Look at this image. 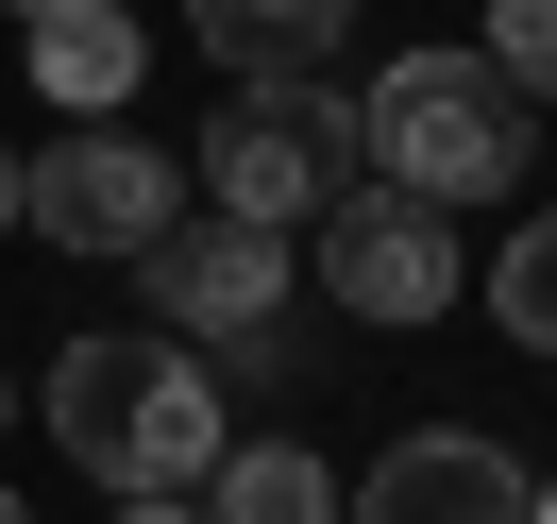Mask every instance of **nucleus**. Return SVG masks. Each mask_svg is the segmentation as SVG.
I'll list each match as a JSON object with an SVG mask.
<instances>
[{"mask_svg":"<svg viewBox=\"0 0 557 524\" xmlns=\"http://www.w3.org/2000/svg\"><path fill=\"white\" fill-rule=\"evenodd\" d=\"M0 237H17V136H0Z\"/></svg>","mask_w":557,"mask_h":524,"instance_id":"4468645a","label":"nucleus"},{"mask_svg":"<svg viewBox=\"0 0 557 524\" xmlns=\"http://www.w3.org/2000/svg\"><path fill=\"white\" fill-rule=\"evenodd\" d=\"M186 35L220 51V85H287L355 35V0H186Z\"/></svg>","mask_w":557,"mask_h":524,"instance_id":"1a4fd4ad","label":"nucleus"},{"mask_svg":"<svg viewBox=\"0 0 557 524\" xmlns=\"http://www.w3.org/2000/svg\"><path fill=\"white\" fill-rule=\"evenodd\" d=\"M355 136H372V186H406V204H507L523 170V102L490 51H388L372 102H355Z\"/></svg>","mask_w":557,"mask_h":524,"instance_id":"f03ea898","label":"nucleus"},{"mask_svg":"<svg viewBox=\"0 0 557 524\" xmlns=\"http://www.w3.org/2000/svg\"><path fill=\"white\" fill-rule=\"evenodd\" d=\"M203 524H338V474H321L305 440H220Z\"/></svg>","mask_w":557,"mask_h":524,"instance_id":"9d476101","label":"nucleus"},{"mask_svg":"<svg viewBox=\"0 0 557 524\" xmlns=\"http://www.w3.org/2000/svg\"><path fill=\"white\" fill-rule=\"evenodd\" d=\"M136 271H152V321H170V339H253V321L287 305V237L271 220H220V204L170 220Z\"/></svg>","mask_w":557,"mask_h":524,"instance_id":"0eeeda50","label":"nucleus"},{"mask_svg":"<svg viewBox=\"0 0 557 524\" xmlns=\"http://www.w3.org/2000/svg\"><path fill=\"white\" fill-rule=\"evenodd\" d=\"M523 524H557V474H541V508H523Z\"/></svg>","mask_w":557,"mask_h":524,"instance_id":"2eb2a0df","label":"nucleus"},{"mask_svg":"<svg viewBox=\"0 0 557 524\" xmlns=\"http://www.w3.org/2000/svg\"><path fill=\"white\" fill-rule=\"evenodd\" d=\"M490 69H507V102H557V0H490Z\"/></svg>","mask_w":557,"mask_h":524,"instance_id":"f8f14e48","label":"nucleus"},{"mask_svg":"<svg viewBox=\"0 0 557 524\" xmlns=\"http://www.w3.org/2000/svg\"><path fill=\"white\" fill-rule=\"evenodd\" d=\"M17 220H35L51 254H85V271H102V254L136 271V254L186 220V170L152 136H119V119H69L51 153H17Z\"/></svg>","mask_w":557,"mask_h":524,"instance_id":"20e7f679","label":"nucleus"},{"mask_svg":"<svg viewBox=\"0 0 557 524\" xmlns=\"http://www.w3.org/2000/svg\"><path fill=\"white\" fill-rule=\"evenodd\" d=\"M35 423L69 440V474H102V490H203L220 474V373L170 321H85V339L51 355Z\"/></svg>","mask_w":557,"mask_h":524,"instance_id":"f257e3e1","label":"nucleus"},{"mask_svg":"<svg viewBox=\"0 0 557 524\" xmlns=\"http://www.w3.org/2000/svg\"><path fill=\"white\" fill-rule=\"evenodd\" d=\"M473 288H490V321H507L523 355H557V204H541V220H507V254H490Z\"/></svg>","mask_w":557,"mask_h":524,"instance_id":"9b49d317","label":"nucleus"},{"mask_svg":"<svg viewBox=\"0 0 557 524\" xmlns=\"http://www.w3.org/2000/svg\"><path fill=\"white\" fill-rule=\"evenodd\" d=\"M523 508H541V474H523L507 440H473V423H406V440L338 490V524H523Z\"/></svg>","mask_w":557,"mask_h":524,"instance_id":"423d86ee","label":"nucleus"},{"mask_svg":"<svg viewBox=\"0 0 557 524\" xmlns=\"http://www.w3.org/2000/svg\"><path fill=\"white\" fill-rule=\"evenodd\" d=\"M17 51H35V102H51V119H119L136 69H152L119 0H17Z\"/></svg>","mask_w":557,"mask_h":524,"instance_id":"6e6552de","label":"nucleus"},{"mask_svg":"<svg viewBox=\"0 0 557 524\" xmlns=\"http://www.w3.org/2000/svg\"><path fill=\"white\" fill-rule=\"evenodd\" d=\"M119 524H203V490H119Z\"/></svg>","mask_w":557,"mask_h":524,"instance_id":"ddd939ff","label":"nucleus"},{"mask_svg":"<svg viewBox=\"0 0 557 524\" xmlns=\"http://www.w3.org/2000/svg\"><path fill=\"white\" fill-rule=\"evenodd\" d=\"M0 423H17V389H0Z\"/></svg>","mask_w":557,"mask_h":524,"instance_id":"f3484780","label":"nucleus"},{"mask_svg":"<svg viewBox=\"0 0 557 524\" xmlns=\"http://www.w3.org/2000/svg\"><path fill=\"white\" fill-rule=\"evenodd\" d=\"M338 186H372V136H355V102L321 69H287V85H237L220 102V136H203V204L220 220H321Z\"/></svg>","mask_w":557,"mask_h":524,"instance_id":"7ed1b4c3","label":"nucleus"},{"mask_svg":"<svg viewBox=\"0 0 557 524\" xmlns=\"http://www.w3.org/2000/svg\"><path fill=\"white\" fill-rule=\"evenodd\" d=\"M0 524H35V508H17V490H0Z\"/></svg>","mask_w":557,"mask_h":524,"instance_id":"dca6fc26","label":"nucleus"},{"mask_svg":"<svg viewBox=\"0 0 557 524\" xmlns=\"http://www.w3.org/2000/svg\"><path fill=\"white\" fill-rule=\"evenodd\" d=\"M321 305L406 339V321H456V305H473V254H456V220L406 204V186H338V204H321Z\"/></svg>","mask_w":557,"mask_h":524,"instance_id":"39448f33","label":"nucleus"}]
</instances>
